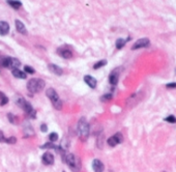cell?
<instances>
[{
  "label": "cell",
  "instance_id": "cell-31",
  "mask_svg": "<svg viewBox=\"0 0 176 172\" xmlns=\"http://www.w3.org/2000/svg\"><path fill=\"white\" fill-rule=\"evenodd\" d=\"M41 131L43 132V133H46V132H48V127L46 123H43V125H41Z\"/></svg>",
  "mask_w": 176,
  "mask_h": 172
},
{
  "label": "cell",
  "instance_id": "cell-21",
  "mask_svg": "<svg viewBox=\"0 0 176 172\" xmlns=\"http://www.w3.org/2000/svg\"><path fill=\"white\" fill-rule=\"evenodd\" d=\"M8 103V98L3 93V92L0 91V106H4Z\"/></svg>",
  "mask_w": 176,
  "mask_h": 172
},
{
  "label": "cell",
  "instance_id": "cell-27",
  "mask_svg": "<svg viewBox=\"0 0 176 172\" xmlns=\"http://www.w3.org/2000/svg\"><path fill=\"white\" fill-rule=\"evenodd\" d=\"M165 121H168V122H170V123H175L176 122V117L174 116V115H169L168 117L165 118Z\"/></svg>",
  "mask_w": 176,
  "mask_h": 172
},
{
  "label": "cell",
  "instance_id": "cell-26",
  "mask_svg": "<svg viewBox=\"0 0 176 172\" xmlns=\"http://www.w3.org/2000/svg\"><path fill=\"white\" fill-rule=\"evenodd\" d=\"M49 139H50V142H55L58 140V135L57 133H51L49 136Z\"/></svg>",
  "mask_w": 176,
  "mask_h": 172
},
{
  "label": "cell",
  "instance_id": "cell-19",
  "mask_svg": "<svg viewBox=\"0 0 176 172\" xmlns=\"http://www.w3.org/2000/svg\"><path fill=\"white\" fill-rule=\"evenodd\" d=\"M6 3L9 4L15 9H18V8H20L22 6V2L18 1V0H6Z\"/></svg>",
  "mask_w": 176,
  "mask_h": 172
},
{
  "label": "cell",
  "instance_id": "cell-12",
  "mask_svg": "<svg viewBox=\"0 0 176 172\" xmlns=\"http://www.w3.org/2000/svg\"><path fill=\"white\" fill-rule=\"evenodd\" d=\"M48 69H49V71H51L53 74L57 75V76H61V75L63 74V70H62L61 68H59L58 66H56V64L50 63L49 66H48Z\"/></svg>",
  "mask_w": 176,
  "mask_h": 172
},
{
  "label": "cell",
  "instance_id": "cell-9",
  "mask_svg": "<svg viewBox=\"0 0 176 172\" xmlns=\"http://www.w3.org/2000/svg\"><path fill=\"white\" fill-rule=\"evenodd\" d=\"M149 44H150V42L148 39H138L135 44H134L133 47H132V49L137 50V49H141V48H146V47L149 46Z\"/></svg>",
  "mask_w": 176,
  "mask_h": 172
},
{
  "label": "cell",
  "instance_id": "cell-29",
  "mask_svg": "<svg viewBox=\"0 0 176 172\" xmlns=\"http://www.w3.org/2000/svg\"><path fill=\"white\" fill-rule=\"evenodd\" d=\"M5 142L8 144H15L17 142V139H16V137H9V138H6Z\"/></svg>",
  "mask_w": 176,
  "mask_h": 172
},
{
  "label": "cell",
  "instance_id": "cell-23",
  "mask_svg": "<svg viewBox=\"0 0 176 172\" xmlns=\"http://www.w3.org/2000/svg\"><path fill=\"white\" fill-rule=\"evenodd\" d=\"M107 64V60H100V61L96 62L95 64L93 66V69L94 70H98V69L103 68V66H105Z\"/></svg>",
  "mask_w": 176,
  "mask_h": 172
},
{
  "label": "cell",
  "instance_id": "cell-16",
  "mask_svg": "<svg viewBox=\"0 0 176 172\" xmlns=\"http://www.w3.org/2000/svg\"><path fill=\"white\" fill-rule=\"evenodd\" d=\"M8 31H9V24L5 21H1L0 22V34L5 35L8 33Z\"/></svg>",
  "mask_w": 176,
  "mask_h": 172
},
{
  "label": "cell",
  "instance_id": "cell-32",
  "mask_svg": "<svg viewBox=\"0 0 176 172\" xmlns=\"http://www.w3.org/2000/svg\"><path fill=\"white\" fill-rule=\"evenodd\" d=\"M112 98V94H106L102 98V101H110Z\"/></svg>",
  "mask_w": 176,
  "mask_h": 172
},
{
  "label": "cell",
  "instance_id": "cell-14",
  "mask_svg": "<svg viewBox=\"0 0 176 172\" xmlns=\"http://www.w3.org/2000/svg\"><path fill=\"white\" fill-rule=\"evenodd\" d=\"M118 78H119V74L118 71L115 70L111 73V75L109 76V82H110L111 85H116L117 82H118Z\"/></svg>",
  "mask_w": 176,
  "mask_h": 172
},
{
  "label": "cell",
  "instance_id": "cell-1",
  "mask_svg": "<svg viewBox=\"0 0 176 172\" xmlns=\"http://www.w3.org/2000/svg\"><path fill=\"white\" fill-rule=\"evenodd\" d=\"M63 159L73 172H79L81 170L82 165H81V160L79 157L75 156L74 154H68L64 156Z\"/></svg>",
  "mask_w": 176,
  "mask_h": 172
},
{
  "label": "cell",
  "instance_id": "cell-10",
  "mask_svg": "<svg viewBox=\"0 0 176 172\" xmlns=\"http://www.w3.org/2000/svg\"><path fill=\"white\" fill-rule=\"evenodd\" d=\"M41 161H43V163L45 165L50 166V165L54 164V161H55V159H54V156L51 154V152H45V154L43 155V157H41Z\"/></svg>",
  "mask_w": 176,
  "mask_h": 172
},
{
  "label": "cell",
  "instance_id": "cell-2",
  "mask_svg": "<svg viewBox=\"0 0 176 172\" xmlns=\"http://www.w3.org/2000/svg\"><path fill=\"white\" fill-rule=\"evenodd\" d=\"M45 85L46 83L43 79L34 78L29 80V82L27 83V89L31 93H37V92H39L41 90H43L45 88Z\"/></svg>",
  "mask_w": 176,
  "mask_h": 172
},
{
  "label": "cell",
  "instance_id": "cell-24",
  "mask_svg": "<svg viewBox=\"0 0 176 172\" xmlns=\"http://www.w3.org/2000/svg\"><path fill=\"white\" fill-rule=\"evenodd\" d=\"M68 145H70V143H68V140H66V138H63L61 141V144H60V148H62V149L65 152L66 149L68 148Z\"/></svg>",
  "mask_w": 176,
  "mask_h": 172
},
{
  "label": "cell",
  "instance_id": "cell-22",
  "mask_svg": "<svg viewBox=\"0 0 176 172\" xmlns=\"http://www.w3.org/2000/svg\"><path fill=\"white\" fill-rule=\"evenodd\" d=\"M56 147H57V146L54 145L53 142H48V143H45L44 145L41 146V149H50V148H54V149H55Z\"/></svg>",
  "mask_w": 176,
  "mask_h": 172
},
{
  "label": "cell",
  "instance_id": "cell-18",
  "mask_svg": "<svg viewBox=\"0 0 176 172\" xmlns=\"http://www.w3.org/2000/svg\"><path fill=\"white\" fill-rule=\"evenodd\" d=\"M12 76L16 77V78L18 79H26V74H25L24 72H22V71H20L19 69H15V70H12Z\"/></svg>",
  "mask_w": 176,
  "mask_h": 172
},
{
  "label": "cell",
  "instance_id": "cell-7",
  "mask_svg": "<svg viewBox=\"0 0 176 172\" xmlns=\"http://www.w3.org/2000/svg\"><path fill=\"white\" fill-rule=\"evenodd\" d=\"M122 141H123V136L121 133H116L114 136H112V137H110L108 140H107L109 146H111V147H114V146H116L117 144L121 143Z\"/></svg>",
  "mask_w": 176,
  "mask_h": 172
},
{
  "label": "cell",
  "instance_id": "cell-33",
  "mask_svg": "<svg viewBox=\"0 0 176 172\" xmlns=\"http://www.w3.org/2000/svg\"><path fill=\"white\" fill-rule=\"evenodd\" d=\"M5 139L6 138L4 137V134L2 131H0V142H5Z\"/></svg>",
  "mask_w": 176,
  "mask_h": 172
},
{
  "label": "cell",
  "instance_id": "cell-34",
  "mask_svg": "<svg viewBox=\"0 0 176 172\" xmlns=\"http://www.w3.org/2000/svg\"><path fill=\"white\" fill-rule=\"evenodd\" d=\"M167 87H171V88L176 87V83H172V84H167Z\"/></svg>",
  "mask_w": 176,
  "mask_h": 172
},
{
  "label": "cell",
  "instance_id": "cell-11",
  "mask_svg": "<svg viewBox=\"0 0 176 172\" xmlns=\"http://www.w3.org/2000/svg\"><path fill=\"white\" fill-rule=\"evenodd\" d=\"M92 169L94 170V172H103L105 169V166L102 161L98 160V159H95L92 162Z\"/></svg>",
  "mask_w": 176,
  "mask_h": 172
},
{
  "label": "cell",
  "instance_id": "cell-20",
  "mask_svg": "<svg viewBox=\"0 0 176 172\" xmlns=\"http://www.w3.org/2000/svg\"><path fill=\"white\" fill-rule=\"evenodd\" d=\"M129 39V37L127 39H118L116 41V48L117 49H121V48H123V46L127 44V42Z\"/></svg>",
  "mask_w": 176,
  "mask_h": 172
},
{
  "label": "cell",
  "instance_id": "cell-4",
  "mask_svg": "<svg viewBox=\"0 0 176 172\" xmlns=\"http://www.w3.org/2000/svg\"><path fill=\"white\" fill-rule=\"evenodd\" d=\"M46 95H47L48 98H49V100L51 101L54 108L57 109V110H60V109L62 108V101L60 100L59 95H58V93L56 92L55 89H53V88H49V89L46 91Z\"/></svg>",
  "mask_w": 176,
  "mask_h": 172
},
{
  "label": "cell",
  "instance_id": "cell-25",
  "mask_svg": "<svg viewBox=\"0 0 176 172\" xmlns=\"http://www.w3.org/2000/svg\"><path fill=\"white\" fill-rule=\"evenodd\" d=\"M7 118H8V120H9L10 122L12 123V125H16L17 118H16V116H15L14 114H12V113H8V114H7Z\"/></svg>",
  "mask_w": 176,
  "mask_h": 172
},
{
  "label": "cell",
  "instance_id": "cell-28",
  "mask_svg": "<svg viewBox=\"0 0 176 172\" xmlns=\"http://www.w3.org/2000/svg\"><path fill=\"white\" fill-rule=\"evenodd\" d=\"M24 70H25V73H26V74H33V73H34V69H32L29 66H25Z\"/></svg>",
  "mask_w": 176,
  "mask_h": 172
},
{
  "label": "cell",
  "instance_id": "cell-30",
  "mask_svg": "<svg viewBox=\"0 0 176 172\" xmlns=\"http://www.w3.org/2000/svg\"><path fill=\"white\" fill-rule=\"evenodd\" d=\"M103 139H104V135L98 137V139H97V147L98 148H103Z\"/></svg>",
  "mask_w": 176,
  "mask_h": 172
},
{
  "label": "cell",
  "instance_id": "cell-6",
  "mask_svg": "<svg viewBox=\"0 0 176 172\" xmlns=\"http://www.w3.org/2000/svg\"><path fill=\"white\" fill-rule=\"evenodd\" d=\"M21 66V61L14 57H1V66L8 69H18Z\"/></svg>",
  "mask_w": 176,
  "mask_h": 172
},
{
  "label": "cell",
  "instance_id": "cell-15",
  "mask_svg": "<svg viewBox=\"0 0 176 172\" xmlns=\"http://www.w3.org/2000/svg\"><path fill=\"white\" fill-rule=\"evenodd\" d=\"M84 82L89 86L90 88H95L96 87V79L93 78L92 76H84Z\"/></svg>",
  "mask_w": 176,
  "mask_h": 172
},
{
  "label": "cell",
  "instance_id": "cell-8",
  "mask_svg": "<svg viewBox=\"0 0 176 172\" xmlns=\"http://www.w3.org/2000/svg\"><path fill=\"white\" fill-rule=\"evenodd\" d=\"M57 54H59L61 57L65 58V59H70L73 57V51L71 49H68V47H61L58 48Z\"/></svg>",
  "mask_w": 176,
  "mask_h": 172
},
{
  "label": "cell",
  "instance_id": "cell-5",
  "mask_svg": "<svg viewBox=\"0 0 176 172\" xmlns=\"http://www.w3.org/2000/svg\"><path fill=\"white\" fill-rule=\"evenodd\" d=\"M16 104L18 105L19 107H21V108L28 114V116L30 117V118H35V110L32 108V106H31V104L29 102H27V101L24 100L23 98H17Z\"/></svg>",
  "mask_w": 176,
  "mask_h": 172
},
{
  "label": "cell",
  "instance_id": "cell-3",
  "mask_svg": "<svg viewBox=\"0 0 176 172\" xmlns=\"http://www.w3.org/2000/svg\"><path fill=\"white\" fill-rule=\"evenodd\" d=\"M77 128H78V134L80 139L82 141L87 140L88 136H89V123L87 122L86 118H84V117L80 118Z\"/></svg>",
  "mask_w": 176,
  "mask_h": 172
},
{
  "label": "cell",
  "instance_id": "cell-17",
  "mask_svg": "<svg viewBox=\"0 0 176 172\" xmlns=\"http://www.w3.org/2000/svg\"><path fill=\"white\" fill-rule=\"evenodd\" d=\"M24 136L26 138L34 136V130L32 129V127L30 125H28V122H27V125H24Z\"/></svg>",
  "mask_w": 176,
  "mask_h": 172
},
{
  "label": "cell",
  "instance_id": "cell-13",
  "mask_svg": "<svg viewBox=\"0 0 176 172\" xmlns=\"http://www.w3.org/2000/svg\"><path fill=\"white\" fill-rule=\"evenodd\" d=\"M15 23H16V29L19 33H21V34H27V29H26V27H25V25L23 24L22 21L16 20Z\"/></svg>",
  "mask_w": 176,
  "mask_h": 172
}]
</instances>
